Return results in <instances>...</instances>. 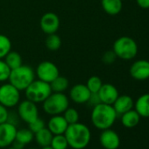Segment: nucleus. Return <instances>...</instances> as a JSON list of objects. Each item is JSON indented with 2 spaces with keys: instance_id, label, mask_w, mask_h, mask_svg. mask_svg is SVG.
<instances>
[{
  "instance_id": "1",
  "label": "nucleus",
  "mask_w": 149,
  "mask_h": 149,
  "mask_svg": "<svg viewBox=\"0 0 149 149\" xmlns=\"http://www.w3.org/2000/svg\"><path fill=\"white\" fill-rule=\"evenodd\" d=\"M68 146L73 149L86 148L91 139V132L90 128L80 122L68 125L64 133Z\"/></svg>"
},
{
  "instance_id": "2",
  "label": "nucleus",
  "mask_w": 149,
  "mask_h": 149,
  "mask_svg": "<svg viewBox=\"0 0 149 149\" xmlns=\"http://www.w3.org/2000/svg\"><path fill=\"white\" fill-rule=\"evenodd\" d=\"M117 117L118 114L112 105L100 103L93 106L91 120L97 129L103 131L111 128L114 125Z\"/></svg>"
},
{
  "instance_id": "3",
  "label": "nucleus",
  "mask_w": 149,
  "mask_h": 149,
  "mask_svg": "<svg viewBox=\"0 0 149 149\" xmlns=\"http://www.w3.org/2000/svg\"><path fill=\"white\" fill-rule=\"evenodd\" d=\"M35 80V71L30 66L22 64L20 67L12 69L9 76V83L19 91H25Z\"/></svg>"
},
{
  "instance_id": "4",
  "label": "nucleus",
  "mask_w": 149,
  "mask_h": 149,
  "mask_svg": "<svg viewBox=\"0 0 149 149\" xmlns=\"http://www.w3.org/2000/svg\"><path fill=\"white\" fill-rule=\"evenodd\" d=\"M138 44L129 36H121L113 43L112 50L117 57L122 60L129 61L138 54Z\"/></svg>"
},
{
  "instance_id": "5",
  "label": "nucleus",
  "mask_w": 149,
  "mask_h": 149,
  "mask_svg": "<svg viewBox=\"0 0 149 149\" xmlns=\"http://www.w3.org/2000/svg\"><path fill=\"white\" fill-rule=\"evenodd\" d=\"M42 104L43 110L47 114L61 115L69 106V98L64 93L52 92Z\"/></svg>"
},
{
  "instance_id": "6",
  "label": "nucleus",
  "mask_w": 149,
  "mask_h": 149,
  "mask_svg": "<svg viewBox=\"0 0 149 149\" xmlns=\"http://www.w3.org/2000/svg\"><path fill=\"white\" fill-rule=\"evenodd\" d=\"M52 93L50 84L40 79L34 80L26 90L25 95L26 99L35 103H43Z\"/></svg>"
},
{
  "instance_id": "7",
  "label": "nucleus",
  "mask_w": 149,
  "mask_h": 149,
  "mask_svg": "<svg viewBox=\"0 0 149 149\" xmlns=\"http://www.w3.org/2000/svg\"><path fill=\"white\" fill-rule=\"evenodd\" d=\"M20 102V91L10 83L0 86V104L6 108H13Z\"/></svg>"
},
{
  "instance_id": "8",
  "label": "nucleus",
  "mask_w": 149,
  "mask_h": 149,
  "mask_svg": "<svg viewBox=\"0 0 149 149\" xmlns=\"http://www.w3.org/2000/svg\"><path fill=\"white\" fill-rule=\"evenodd\" d=\"M35 76L38 79L50 84L54 79L60 76L58 67L52 61H44L39 63L36 68Z\"/></svg>"
},
{
  "instance_id": "9",
  "label": "nucleus",
  "mask_w": 149,
  "mask_h": 149,
  "mask_svg": "<svg viewBox=\"0 0 149 149\" xmlns=\"http://www.w3.org/2000/svg\"><path fill=\"white\" fill-rule=\"evenodd\" d=\"M18 116L24 122L29 124L39 118V110L35 103L26 99L18 104Z\"/></svg>"
},
{
  "instance_id": "10",
  "label": "nucleus",
  "mask_w": 149,
  "mask_h": 149,
  "mask_svg": "<svg viewBox=\"0 0 149 149\" xmlns=\"http://www.w3.org/2000/svg\"><path fill=\"white\" fill-rule=\"evenodd\" d=\"M16 125L6 121L0 124V148H7L16 139Z\"/></svg>"
},
{
  "instance_id": "11",
  "label": "nucleus",
  "mask_w": 149,
  "mask_h": 149,
  "mask_svg": "<svg viewBox=\"0 0 149 149\" xmlns=\"http://www.w3.org/2000/svg\"><path fill=\"white\" fill-rule=\"evenodd\" d=\"M40 26L41 31L47 35L56 33L60 27V19L54 13H47L40 18Z\"/></svg>"
},
{
  "instance_id": "12",
  "label": "nucleus",
  "mask_w": 149,
  "mask_h": 149,
  "mask_svg": "<svg viewBox=\"0 0 149 149\" xmlns=\"http://www.w3.org/2000/svg\"><path fill=\"white\" fill-rule=\"evenodd\" d=\"M131 77L137 81H145L149 79V61L138 60L130 67Z\"/></svg>"
},
{
  "instance_id": "13",
  "label": "nucleus",
  "mask_w": 149,
  "mask_h": 149,
  "mask_svg": "<svg viewBox=\"0 0 149 149\" xmlns=\"http://www.w3.org/2000/svg\"><path fill=\"white\" fill-rule=\"evenodd\" d=\"M91 92L86 86V84H74L69 91V98L74 103L83 104L89 101Z\"/></svg>"
},
{
  "instance_id": "14",
  "label": "nucleus",
  "mask_w": 149,
  "mask_h": 149,
  "mask_svg": "<svg viewBox=\"0 0 149 149\" xmlns=\"http://www.w3.org/2000/svg\"><path fill=\"white\" fill-rule=\"evenodd\" d=\"M99 142L104 149H118L120 146V138L115 131L109 128L102 131Z\"/></svg>"
},
{
  "instance_id": "15",
  "label": "nucleus",
  "mask_w": 149,
  "mask_h": 149,
  "mask_svg": "<svg viewBox=\"0 0 149 149\" xmlns=\"http://www.w3.org/2000/svg\"><path fill=\"white\" fill-rule=\"evenodd\" d=\"M97 94L101 103L111 105L113 104L115 100L119 96L118 89L111 84H103Z\"/></svg>"
},
{
  "instance_id": "16",
  "label": "nucleus",
  "mask_w": 149,
  "mask_h": 149,
  "mask_svg": "<svg viewBox=\"0 0 149 149\" xmlns=\"http://www.w3.org/2000/svg\"><path fill=\"white\" fill-rule=\"evenodd\" d=\"M68 126V122L66 121L64 117L61 114V115L52 116L47 122V127L54 135H58V134H64Z\"/></svg>"
},
{
  "instance_id": "17",
  "label": "nucleus",
  "mask_w": 149,
  "mask_h": 149,
  "mask_svg": "<svg viewBox=\"0 0 149 149\" xmlns=\"http://www.w3.org/2000/svg\"><path fill=\"white\" fill-rule=\"evenodd\" d=\"M112 106L118 115H122L123 113L133 109L134 101L128 95H121L118 97Z\"/></svg>"
},
{
  "instance_id": "18",
  "label": "nucleus",
  "mask_w": 149,
  "mask_h": 149,
  "mask_svg": "<svg viewBox=\"0 0 149 149\" xmlns=\"http://www.w3.org/2000/svg\"><path fill=\"white\" fill-rule=\"evenodd\" d=\"M133 108L141 118H149V93L141 95L134 102Z\"/></svg>"
},
{
  "instance_id": "19",
  "label": "nucleus",
  "mask_w": 149,
  "mask_h": 149,
  "mask_svg": "<svg viewBox=\"0 0 149 149\" xmlns=\"http://www.w3.org/2000/svg\"><path fill=\"white\" fill-rule=\"evenodd\" d=\"M103 10L111 16L118 15L123 8L122 0H101Z\"/></svg>"
},
{
  "instance_id": "20",
  "label": "nucleus",
  "mask_w": 149,
  "mask_h": 149,
  "mask_svg": "<svg viewBox=\"0 0 149 149\" xmlns=\"http://www.w3.org/2000/svg\"><path fill=\"white\" fill-rule=\"evenodd\" d=\"M121 116V123L123 125V126L126 127V128H133L135 126H137L140 121V116L139 115V113L132 109L125 113H123Z\"/></svg>"
},
{
  "instance_id": "21",
  "label": "nucleus",
  "mask_w": 149,
  "mask_h": 149,
  "mask_svg": "<svg viewBox=\"0 0 149 149\" xmlns=\"http://www.w3.org/2000/svg\"><path fill=\"white\" fill-rule=\"evenodd\" d=\"M54 134L48 130L47 127H44L36 133H34V139L39 146H50L52 139H53Z\"/></svg>"
},
{
  "instance_id": "22",
  "label": "nucleus",
  "mask_w": 149,
  "mask_h": 149,
  "mask_svg": "<svg viewBox=\"0 0 149 149\" xmlns=\"http://www.w3.org/2000/svg\"><path fill=\"white\" fill-rule=\"evenodd\" d=\"M49 84H50L52 92L64 93V91H66L69 86V82H68V78L61 77V76H58Z\"/></svg>"
},
{
  "instance_id": "23",
  "label": "nucleus",
  "mask_w": 149,
  "mask_h": 149,
  "mask_svg": "<svg viewBox=\"0 0 149 149\" xmlns=\"http://www.w3.org/2000/svg\"><path fill=\"white\" fill-rule=\"evenodd\" d=\"M4 61L11 68V70L17 68L23 64V60H22L21 55L18 52L12 51V50L6 55V57L4 58Z\"/></svg>"
},
{
  "instance_id": "24",
  "label": "nucleus",
  "mask_w": 149,
  "mask_h": 149,
  "mask_svg": "<svg viewBox=\"0 0 149 149\" xmlns=\"http://www.w3.org/2000/svg\"><path fill=\"white\" fill-rule=\"evenodd\" d=\"M45 45H46V47L49 51H52V52L57 51L60 49L61 46V39L56 33L48 34L46 38Z\"/></svg>"
},
{
  "instance_id": "25",
  "label": "nucleus",
  "mask_w": 149,
  "mask_h": 149,
  "mask_svg": "<svg viewBox=\"0 0 149 149\" xmlns=\"http://www.w3.org/2000/svg\"><path fill=\"white\" fill-rule=\"evenodd\" d=\"M34 139V133L29 129V128H22L19 130H17L16 133V140L26 145L33 141Z\"/></svg>"
},
{
  "instance_id": "26",
  "label": "nucleus",
  "mask_w": 149,
  "mask_h": 149,
  "mask_svg": "<svg viewBox=\"0 0 149 149\" xmlns=\"http://www.w3.org/2000/svg\"><path fill=\"white\" fill-rule=\"evenodd\" d=\"M12 50V41L5 34H0V59H4Z\"/></svg>"
},
{
  "instance_id": "27",
  "label": "nucleus",
  "mask_w": 149,
  "mask_h": 149,
  "mask_svg": "<svg viewBox=\"0 0 149 149\" xmlns=\"http://www.w3.org/2000/svg\"><path fill=\"white\" fill-rule=\"evenodd\" d=\"M50 146L53 149H67L68 147V143L64 134H58L53 136Z\"/></svg>"
},
{
  "instance_id": "28",
  "label": "nucleus",
  "mask_w": 149,
  "mask_h": 149,
  "mask_svg": "<svg viewBox=\"0 0 149 149\" xmlns=\"http://www.w3.org/2000/svg\"><path fill=\"white\" fill-rule=\"evenodd\" d=\"M62 114H63L62 116L64 117V118L66 119V121L68 122V125L79 122V118H80L79 113L74 108H72V107L68 106Z\"/></svg>"
},
{
  "instance_id": "29",
  "label": "nucleus",
  "mask_w": 149,
  "mask_h": 149,
  "mask_svg": "<svg viewBox=\"0 0 149 149\" xmlns=\"http://www.w3.org/2000/svg\"><path fill=\"white\" fill-rule=\"evenodd\" d=\"M103 85V82L101 78L97 76H92L91 77L86 84V86L90 90L91 93H97L100 90V88Z\"/></svg>"
},
{
  "instance_id": "30",
  "label": "nucleus",
  "mask_w": 149,
  "mask_h": 149,
  "mask_svg": "<svg viewBox=\"0 0 149 149\" xmlns=\"http://www.w3.org/2000/svg\"><path fill=\"white\" fill-rule=\"evenodd\" d=\"M10 73L11 68L6 63L4 59H0V83L8 81Z\"/></svg>"
},
{
  "instance_id": "31",
  "label": "nucleus",
  "mask_w": 149,
  "mask_h": 149,
  "mask_svg": "<svg viewBox=\"0 0 149 149\" xmlns=\"http://www.w3.org/2000/svg\"><path fill=\"white\" fill-rule=\"evenodd\" d=\"M44 127H46L45 126V122L40 118H37L36 119H34L33 121H32L31 123L28 124V128L33 133H36L37 132H39L40 130H41Z\"/></svg>"
},
{
  "instance_id": "32",
  "label": "nucleus",
  "mask_w": 149,
  "mask_h": 149,
  "mask_svg": "<svg viewBox=\"0 0 149 149\" xmlns=\"http://www.w3.org/2000/svg\"><path fill=\"white\" fill-rule=\"evenodd\" d=\"M117 58L118 57H117V55H116V54L114 53L113 50H108V51H106L103 54V56H102V61L104 64H106V65H111L113 62H115V61H116Z\"/></svg>"
},
{
  "instance_id": "33",
  "label": "nucleus",
  "mask_w": 149,
  "mask_h": 149,
  "mask_svg": "<svg viewBox=\"0 0 149 149\" xmlns=\"http://www.w3.org/2000/svg\"><path fill=\"white\" fill-rule=\"evenodd\" d=\"M8 118H9L8 108L0 104V124L8 121Z\"/></svg>"
},
{
  "instance_id": "34",
  "label": "nucleus",
  "mask_w": 149,
  "mask_h": 149,
  "mask_svg": "<svg viewBox=\"0 0 149 149\" xmlns=\"http://www.w3.org/2000/svg\"><path fill=\"white\" fill-rule=\"evenodd\" d=\"M101 101H100V98H99V96L97 93H91V97L89 98V101H88V104H90L92 106H95L98 104H100Z\"/></svg>"
},
{
  "instance_id": "35",
  "label": "nucleus",
  "mask_w": 149,
  "mask_h": 149,
  "mask_svg": "<svg viewBox=\"0 0 149 149\" xmlns=\"http://www.w3.org/2000/svg\"><path fill=\"white\" fill-rule=\"evenodd\" d=\"M136 2L141 9H149V0H136Z\"/></svg>"
},
{
  "instance_id": "36",
  "label": "nucleus",
  "mask_w": 149,
  "mask_h": 149,
  "mask_svg": "<svg viewBox=\"0 0 149 149\" xmlns=\"http://www.w3.org/2000/svg\"><path fill=\"white\" fill-rule=\"evenodd\" d=\"M13 147H14V148H16V149H23L24 148V146H25V145L24 144H22V143H20V142H19V141H17L16 139H15V141L13 143Z\"/></svg>"
},
{
  "instance_id": "37",
  "label": "nucleus",
  "mask_w": 149,
  "mask_h": 149,
  "mask_svg": "<svg viewBox=\"0 0 149 149\" xmlns=\"http://www.w3.org/2000/svg\"><path fill=\"white\" fill-rule=\"evenodd\" d=\"M41 149H53V147L51 146H42Z\"/></svg>"
},
{
  "instance_id": "38",
  "label": "nucleus",
  "mask_w": 149,
  "mask_h": 149,
  "mask_svg": "<svg viewBox=\"0 0 149 149\" xmlns=\"http://www.w3.org/2000/svg\"><path fill=\"white\" fill-rule=\"evenodd\" d=\"M7 149H16V148H14V147H13V146H12V147L9 146V147H7Z\"/></svg>"
},
{
  "instance_id": "39",
  "label": "nucleus",
  "mask_w": 149,
  "mask_h": 149,
  "mask_svg": "<svg viewBox=\"0 0 149 149\" xmlns=\"http://www.w3.org/2000/svg\"><path fill=\"white\" fill-rule=\"evenodd\" d=\"M30 149H36V148H30Z\"/></svg>"
}]
</instances>
